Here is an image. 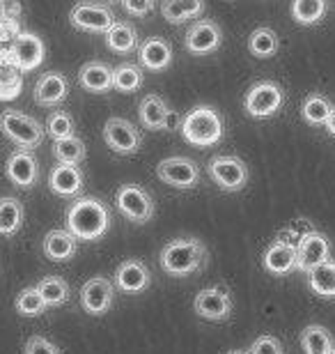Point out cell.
Instances as JSON below:
<instances>
[{"mask_svg":"<svg viewBox=\"0 0 335 354\" xmlns=\"http://www.w3.org/2000/svg\"><path fill=\"white\" fill-rule=\"evenodd\" d=\"M23 354H62L55 343L44 336H30L23 345Z\"/></svg>","mask_w":335,"mask_h":354,"instance_id":"obj_40","label":"cell"},{"mask_svg":"<svg viewBox=\"0 0 335 354\" xmlns=\"http://www.w3.org/2000/svg\"><path fill=\"white\" fill-rule=\"evenodd\" d=\"M283 106H285V90L280 83H276V81L253 83L244 99L246 113L255 120H265V118L276 115Z\"/></svg>","mask_w":335,"mask_h":354,"instance_id":"obj_6","label":"cell"},{"mask_svg":"<svg viewBox=\"0 0 335 354\" xmlns=\"http://www.w3.org/2000/svg\"><path fill=\"white\" fill-rule=\"evenodd\" d=\"M0 17H5V0H0Z\"/></svg>","mask_w":335,"mask_h":354,"instance_id":"obj_44","label":"cell"},{"mask_svg":"<svg viewBox=\"0 0 335 354\" xmlns=\"http://www.w3.org/2000/svg\"><path fill=\"white\" fill-rule=\"evenodd\" d=\"M69 95V81L65 74L60 72H46L41 74L37 83H35V102L39 106H60Z\"/></svg>","mask_w":335,"mask_h":354,"instance_id":"obj_20","label":"cell"},{"mask_svg":"<svg viewBox=\"0 0 335 354\" xmlns=\"http://www.w3.org/2000/svg\"><path fill=\"white\" fill-rule=\"evenodd\" d=\"M170 106L166 104V99L159 97V95H147L142 97V102L138 106V118L142 127L152 131H161V124H163V118H166Z\"/></svg>","mask_w":335,"mask_h":354,"instance_id":"obj_30","label":"cell"},{"mask_svg":"<svg viewBox=\"0 0 335 354\" xmlns=\"http://www.w3.org/2000/svg\"><path fill=\"white\" fill-rule=\"evenodd\" d=\"M209 263V251L198 237H175L159 253V265L173 279H186Z\"/></svg>","mask_w":335,"mask_h":354,"instance_id":"obj_2","label":"cell"},{"mask_svg":"<svg viewBox=\"0 0 335 354\" xmlns=\"http://www.w3.org/2000/svg\"><path fill=\"white\" fill-rule=\"evenodd\" d=\"M76 237L65 228H55V230H48L46 237H44V256L53 263H67L76 256Z\"/></svg>","mask_w":335,"mask_h":354,"instance_id":"obj_24","label":"cell"},{"mask_svg":"<svg viewBox=\"0 0 335 354\" xmlns=\"http://www.w3.org/2000/svg\"><path fill=\"white\" fill-rule=\"evenodd\" d=\"M104 140L113 152L129 157V154H135L140 150L142 133L126 118H111L104 124Z\"/></svg>","mask_w":335,"mask_h":354,"instance_id":"obj_10","label":"cell"},{"mask_svg":"<svg viewBox=\"0 0 335 354\" xmlns=\"http://www.w3.org/2000/svg\"><path fill=\"white\" fill-rule=\"evenodd\" d=\"M331 354H335V350H333V352H331Z\"/></svg>","mask_w":335,"mask_h":354,"instance_id":"obj_47","label":"cell"},{"mask_svg":"<svg viewBox=\"0 0 335 354\" xmlns=\"http://www.w3.org/2000/svg\"><path fill=\"white\" fill-rule=\"evenodd\" d=\"M156 175L175 189H195L200 182V166L189 157H168L156 166Z\"/></svg>","mask_w":335,"mask_h":354,"instance_id":"obj_12","label":"cell"},{"mask_svg":"<svg viewBox=\"0 0 335 354\" xmlns=\"http://www.w3.org/2000/svg\"><path fill=\"white\" fill-rule=\"evenodd\" d=\"M5 175L14 187L30 189L39 180V161L35 159L32 152L17 150V152H12L5 161Z\"/></svg>","mask_w":335,"mask_h":354,"instance_id":"obj_15","label":"cell"},{"mask_svg":"<svg viewBox=\"0 0 335 354\" xmlns=\"http://www.w3.org/2000/svg\"><path fill=\"white\" fill-rule=\"evenodd\" d=\"M142 81H145V74H142V67L135 65V62H122L113 69V90L122 92V95H131L135 92Z\"/></svg>","mask_w":335,"mask_h":354,"instance_id":"obj_31","label":"cell"},{"mask_svg":"<svg viewBox=\"0 0 335 354\" xmlns=\"http://www.w3.org/2000/svg\"><path fill=\"white\" fill-rule=\"evenodd\" d=\"M0 129H3V133L14 145H19L21 150H28V152L39 147L41 140H44V127L35 118L26 115V113H21V111H14V109H7L0 113Z\"/></svg>","mask_w":335,"mask_h":354,"instance_id":"obj_4","label":"cell"},{"mask_svg":"<svg viewBox=\"0 0 335 354\" xmlns=\"http://www.w3.org/2000/svg\"><path fill=\"white\" fill-rule=\"evenodd\" d=\"M53 157L58 164L78 166L85 159V143L78 136L53 140Z\"/></svg>","mask_w":335,"mask_h":354,"instance_id":"obj_34","label":"cell"},{"mask_svg":"<svg viewBox=\"0 0 335 354\" xmlns=\"http://www.w3.org/2000/svg\"><path fill=\"white\" fill-rule=\"evenodd\" d=\"M280 48V39H278V32L274 28H267V26H260L248 35V51L251 55L260 60H267V58H274Z\"/></svg>","mask_w":335,"mask_h":354,"instance_id":"obj_26","label":"cell"},{"mask_svg":"<svg viewBox=\"0 0 335 354\" xmlns=\"http://www.w3.org/2000/svg\"><path fill=\"white\" fill-rule=\"evenodd\" d=\"M113 286L124 295H140L152 286V274L142 260H124L117 267Z\"/></svg>","mask_w":335,"mask_h":354,"instance_id":"obj_18","label":"cell"},{"mask_svg":"<svg viewBox=\"0 0 335 354\" xmlns=\"http://www.w3.org/2000/svg\"><path fill=\"white\" fill-rule=\"evenodd\" d=\"M225 354H248V352H241V350H230V352H225Z\"/></svg>","mask_w":335,"mask_h":354,"instance_id":"obj_45","label":"cell"},{"mask_svg":"<svg viewBox=\"0 0 335 354\" xmlns=\"http://www.w3.org/2000/svg\"><path fill=\"white\" fill-rule=\"evenodd\" d=\"M21 86H23V79L17 69L12 67H3L0 69V99H14L21 95Z\"/></svg>","mask_w":335,"mask_h":354,"instance_id":"obj_38","label":"cell"},{"mask_svg":"<svg viewBox=\"0 0 335 354\" xmlns=\"http://www.w3.org/2000/svg\"><path fill=\"white\" fill-rule=\"evenodd\" d=\"M248 354H285L283 343L276 336H260L255 338L251 348L246 350Z\"/></svg>","mask_w":335,"mask_h":354,"instance_id":"obj_39","label":"cell"},{"mask_svg":"<svg viewBox=\"0 0 335 354\" xmlns=\"http://www.w3.org/2000/svg\"><path fill=\"white\" fill-rule=\"evenodd\" d=\"M106 3H119V0H106Z\"/></svg>","mask_w":335,"mask_h":354,"instance_id":"obj_46","label":"cell"},{"mask_svg":"<svg viewBox=\"0 0 335 354\" xmlns=\"http://www.w3.org/2000/svg\"><path fill=\"white\" fill-rule=\"evenodd\" d=\"M326 12H329L326 0H291V17L301 26L319 24L326 17Z\"/></svg>","mask_w":335,"mask_h":354,"instance_id":"obj_32","label":"cell"},{"mask_svg":"<svg viewBox=\"0 0 335 354\" xmlns=\"http://www.w3.org/2000/svg\"><path fill=\"white\" fill-rule=\"evenodd\" d=\"M195 313L209 322H225L232 315V295L223 286L204 288L193 299Z\"/></svg>","mask_w":335,"mask_h":354,"instance_id":"obj_11","label":"cell"},{"mask_svg":"<svg viewBox=\"0 0 335 354\" xmlns=\"http://www.w3.org/2000/svg\"><path fill=\"white\" fill-rule=\"evenodd\" d=\"M104 37H106V46H108L113 53L126 55V53L138 51V46H140V35L129 21H115Z\"/></svg>","mask_w":335,"mask_h":354,"instance_id":"obj_23","label":"cell"},{"mask_svg":"<svg viewBox=\"0 0 335 354\" xmlns=\"http://www.w3.org/2000/svg\"><path fill=\"white\" fill-rule=\"evenodd\" d=\"M220 44H223V30H220V26L211 19L195 21L186 30V35H184V46L193 55L216 53Z\"/></svg>","mask_w":335,"mask_h":354,"instance_id":"obj_13","label":"cell"},{"mask_svg":"<svg viewBox=\"0 0 335 354\" xmlns=\"http://www.w3.org/2000/svg\"><path fill=\"white\" fill-rule=\"evenodd\" d=\"M333 111V104L324 95H310L301 106V118L312 127H324Z\"/></svg>","mask_w":335,"mask_h":354,"instance_id":"obj_35","label":"cell"},{"mask_svg":"<svg viewBox=\"0 0 335 354\" xmlns=\"http://www.w3.org/2000/svg\"><path fill=\"white\" fill-rule=\"evenodd\" d=\"M301 348L305 354H331L335 350L331 331L322 324H308L301 331Z\"/></svg>","mask_w":335,"mask_h":354,"instance_id":"obj_28","label":"cell"},{"mask_svg":"<svg viewBox=\"0 0 335 354\" xmlns=\"http://www.w3.org/2000/svg\"><path fill=\"white\" fill-rule=\"evenodd\" d=\"M78 83L85 92H92V95H106V92L113 90V67H108L106 62L99 60H90L85 62L78 72Z\"/></svg>","mask_w":335,"mask_h":354,"instance_id":"obj_22","label":"cell"},{"mask_svg":"<svg viewBox=\"0 0 335 354\" xmlns=\"http://www.w3.org/2000/svg\"><path fill=\"white\" fill-rule=\"evenodd\" d=\"M85 177L78 166L58 164L48 173V189L60 198H78L83 191Z\"/></svg>","mask_w":335,"mask_h":354,"instance_id":"obj_19","label":"cell"},{"mask_svg":"<svg viewBox=\"0 0 335 354\" xmlns=\"http://www.w3.org/2000/svg\"><path fill=\"white\" fill-rule=\"evenodd\" d=\"M69 24L74 26L76 30L106 35L108 28L115 24V14H113L108 5L95 3V0H83V3H76L71 7Z\"/></svg>","mask_w":335,"mask_h":354,"instance_id":"obj_8","label":"cell"},{"mask_svg":"<svg viewBox=\"0 0 335 354\" xmlns=\"http://www.w3.org/2000/svg\"><path fill=\"white\" fill-rule=\"evenodd\" d=\"M326 131L331 133V136L335 138V106H333V111H331V115H329V120H326Z\"/></svg>","mask_w":335,"mask_h":354,"instance_id":"obj_43","label":"cell"},{"mask_svg":"<svg viewBox=\"0 0 335 354\" xmlns=\"http://www.w3.org/2000/svg\"><path fill=\"white\" fill-rule=\"evenodd\" d=\"M67 230L76 242H97L111 230V207L102 198L78 196L67 207Z\"/></svg>","mask_w":335,"mask_h":354,"instance_id":"obj_1","label":"cell"},{"mask_svg":"<svg viewBox=\"0 0 335 354\" xmlns=\"http://www.w3.org/2000/svg\"><path fill=\"white\" fill-rule=\"evenodd\" d=\"M37 292L44 299L46 308L48 306H62V304L69 301V283L60 276H44L37 286Z\"/></svg>","mask_w":335,"mask_h":354,"instance_id":"obj_33","label":"cell"},{"mask_svg":"<svg viewBox=\"0 0 335 354\" xmlns=\"http://www.w3.org/2000/svg\"><path fill=\"white\" fill-rule=\"evenodd\" d=\"M308 286L317 297L335 299V260H326L312 272H308Z\"/></svg>","mask_w":335,"mask_h":354,"instance_id":"obj_29","label":"cell"},{"mask_svg":"<svg viewBox=\"0 0 335 354\" xmlns=\"http://www.w3.org/2000/svg\"><path fill=\"white\" fill-rule=\"evenodd\" d=\"M113 299H115V286L104 276L85 281L81 288V306L88 315H106L113 306Z\"/></svg>","mask_w":335,"mask_h":354,"instance_id":"obj_14","label":"cell"},{"mask_svg":"<svg viewBox=\"0 0 335 354\" xmlns=\"http://www.w3.org/2000/svg\"><path fill=\"white\" fill-rule=\"evenodd\" d=\"M180 127H182V115L175 109H168L166 118H163L161 131H175V129H180Z\"/></svg>","mask_w":335,"mask_h":354,"instance_id":"obj_42","label":"cell"},{"mask_svg":"<svg viewBox=\"0 0 335 354\" xmlns=\"http://www.w3.org/2000/svg\"><path fill=\"white\" fill-rule=\"evenodd\" d=\"M207 171H209L211 182L218 189L230 191V194L246 189L248 184L246 161L241 157H234V154H218V157H213L209 161V166H207Z\"/></svg>","mask_w":335,"mask_h":354,"instance_id":"obj_7","label":"cell"},{"mask_svg":"<svg viewBox=\"0 0 335 354\" xmlns=\"http://www.w3.org/2000/svg\"><path fill=\"white\" fill-rule=\"evenodd\" d=\"M138 65L149 72H166L173 65V46L163 37H147L138 46Z\"/></svg>","mask_w":335,"mask_h":354,"instance_id":"obj_21","label":"cell"},{"mask_svg":"<svg viewBox=\"0 0 335 354\" xmlns=\"http://www.w3.org/2000/svg\"><path fill=\"white\" fill-rule=\"evenodd\" d=\"M204 7H207L204 0H163L161 14L168 24L182 26V24H186V21L202 17Z\"/></svg>","mask_w":335,"mask_h":354,"instance_id":"obj_25","label":"cell"},{"mask_svg":"<svg viewBox=\"0 0 335 354\" xmlns=\"http://www.w3.org/2000/svg\"><path fill=\"white\" fill-rule=\"evenodd\" d=\"M23 205L17 198L5 196L0 198V237H12L17 235L23 225Z\"/></svg>","mask_w":335,"mask_h":354,"instance_id":"obj_27","label":"cell"},{"mask_svg":"<svg viewBox=\"0 0 335 354\" xmlns=\"http://www.w3.org/2000/svg\"><path fill=\"white\" fill-rule=\"evenodd\" d=\"M262 267L274 276H287L296 272V242L287 237H278L262 256Z\"/></svg>","mask_w":335,"mask_h":354,"instance_id":"obj_16","label":"cell"},{"mask_svg":"<svg viewBox=\"0 0 335 354\" xmlns=\"http://www.w3.org/2000/svg\"><path fill=\"white\" fill-rule=\"evenodd\" d=\"M46 46L35 32H21L12 44V60L21 72H30L44 62Z\"/></svg>","mask_w":335,"mask_h":354,"instance_id":"obj_17","label":"cell"},{"mask_svg":"<svg viewBox=\"0 0 335 354\" xmlns=\"http://www.w3.org/2000/svg\"><path fill=\"white\" fill-rule=\"evenodd\" d=\"M119 5L129 17L138 19H145L154 12V0H119Z\"/></svg>","mask_w":335,"mask_h":354,"instance_id":"obj_41","label":"cell"},{"mask_svg":"<svg viewBox=\"0 0 335 354\" xmlns=\"http://www.w3.org/2000/svg\"><path fill=\"white\" fill-rule=\"evenodd\" d=\"M14 306L23 317H37L46 310V304L41 299V295L37 292V288H23L17 295V301Z\"/></svg>","mask_w":335,"mask_h":354,"instance_id":"obj_36","label":"cell"},{"mask_svg":"<svg viewBox=\"0 0 335 354\" xmlns=\"http://www.w3.org/2000/svg\"><path fill=\"white\" fill-rule=\"evenodd\" d=\"M326 260H331L329 237L317 230H308L296 242V272L308 274Z\"/></svg>","mask_w":335,"mask_h":354,"instance_id":"obj_9","label":"cell"},{"mask_svg":"<svg viewBox=\"0 0 335 354\" xmlns=\"http://www.w3.org/2000/svg\"><path fill=\"white\" fill-rule=\"evenodd\" d=\"M74 118L69 115L67 111H53L51 115L46 118V133L53 140H62V138H71L74 133Z\"/></svg>","mask_w":335,"mask_h":354,"instance_id":"obj_37","label":"cell"},{"mask_svg":"<svg viewBox=\"0 0 335 354\" xmlns=\"http://www.w3.org/2000/svg\"><path fill=\"white\" fill-rule=\"evenodd\" d=\"M180 131L189 145L213 147L225 136V122H223V115H220L213 106L200 104L182 118Z\"/></svg>","mask_w":335,"mask_h":354,"instance_id":"obj_3","label":"cell"},{"mask_svg":"<svg viewBox=\"0 0 335 354\" xmlns=\"http://www.w3.org/2000/svg\"><path fill=\"white\" fill-rule=\"evenodd\" d=\"M115 205H117L119 214L138 225L149 223L156 214L154 198L149 196V191L145 187H140V184H122L115 194Z\"/></svg>","mask_w":335,"mask_h":354,"instance_id":"obj_5","label":"cell"}]
</instances>
